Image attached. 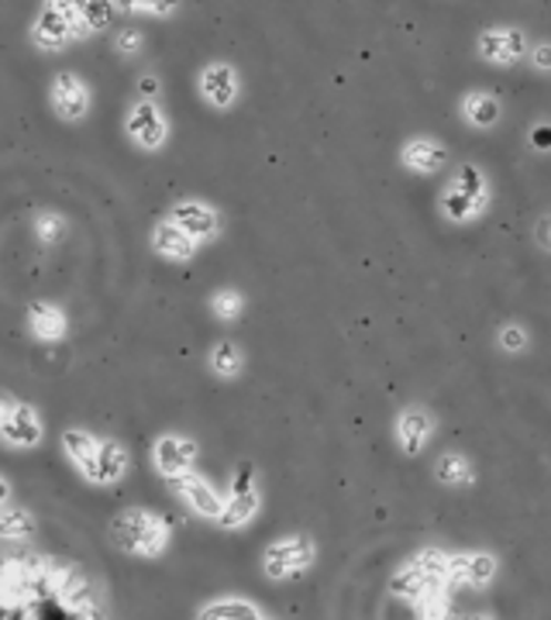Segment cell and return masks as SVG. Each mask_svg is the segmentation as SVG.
Returning a JSON list of instances; mask_svg holds the SVG:
<instances>
[{
  "label": "cell",
  "mask_w": 551,
  "mask_h": 620,
  "mask_svg": "<svg viewBox=\"0 0 551 620\" xmlns=\"http://www.w3.org/2000/svg\"><path fill=\"white\" fill-rule=\"evenodd\" d=\"M528 67L534 70V73H551V42H531V49H528Z\"/></svg>",
  "instance_id": "1f68e13d"
},
{
  "label": "cell",
  "mask_w": 551,
  "mask_h": 620,
  "mask_svg": "<svg viewBox=\"0 0 551 620\" xmlns=\"http://www.w3.org/2000/svg\"><path fill=\"white\" fill-rule=\"evenodd\" d=\"M534 245L551 255V214L538 217V224H534Z\"/></svg>",
  "instance_id": "836d02e7"
},
{
  "label": "cell",
  "mask_w": 551,
  "mask_h": 620,
  "mask_svg": "<svg viewBox=\"0 0 551 620\" xmlns=\"http://www.w3.org/2000/svg\"><path fill=\"white\" fill-rule=\"evenodd\" d=\"M166 482H170L173 494H176L186 507L197 510L201 517H211V520L221 517V510H224V497L217 494V489H214L201 472L186 469V472H180V476H173V479H166Z\"/></svg>",
  "instance_id": "9c48e42d"
},
{
  "label": "cell",
  "mask_w": 551,
  "mask_h": 620,
  "mask_svg": "<svg viewBox=\"0 0 551 620\" xmlns=\"http://www.w3.org/2000/svg\"><path fill=\"white\" fill-rule=\"evenodd\" d=\"M258 504H263V497H258V486H255V472L252 466H238L235 476H232V494L228 500H224V510L217 517V525L221 528H228V531H238L245 528L248 520L258 514Z\"/></svg>",
  "instance_id": "5b68a950"
},
{
  "label": "cell",
  "mask_w": 551,
  "mask_h": 620,
  "mask_svg": "<svg viewBox=\"0 0 551 620\" xmlns=\"http://www.w3.org/2000/svg\"><path fill=\"white\" fill-rule=\"evenodd\" d=\"M124 132L132 135V142L145 152H159L170 139V124L162 118L155 101H139L124 118Z\"/></svg>",
  "instance_id": "52a82bcc"
},
{
  "label": "cell",
  "mask_w": 551,
  "mask_h": 620,
  "mask_svg": "<svg viewBox=\"0 0 551 620\" xmlns=\"http://www.w3.org/2000/svg\"><path fill=\"white\" fill-rule=\"evenodd\" d=\"M180 11V0H142V14L152 18H173Z\"/></svg>",
  "instance_id": "d6a6232c"
},
{
  "label": "cell",
  "mask_w": 551,
  "mask_h": 620,
  "mask_svg": "<svg viewBox=\"0 0 551 620\" xmlns=\"http://www.w3.org/2000/svg\"><path fill=\"white\" fill-rule=\"evenodd\" d=\"M207 366L217 379H238L245 373V352L235 342H217L207 355Z\"/></svg>",
  "instance_id": "7402d4cb"
},
{
  "label": "cell",
  "mask_w": 551,
  "mask_h": 620,
  "mask_svg": "<svg viewBox=\"0 0 551 620\" xmlns=\"http://www.w3.org/2000/svg\"><path fill=\"white\" fill-rule=\"evenodd\" d=\"M111 538L121 551L127 555H145V559H155V555L166 551L170 545V531L166 525L149 514V510H124L118 520H114V528H111Z\"/></svg>",
  "instance_id": "7a4b0ae2"
},
{
  "label": "cell",
  "mask_w": 551,
  "mask_h": 620,
  "mask_svg": "<svg viewBox=\"0 0 551 620\" xmlns=\"http://www.w3.org/2000/svg\"><path fill=\"white\" fill-rule=\"evenodd\" d=\"M142 45H145V35H142L139 28H121L118 35H114V49H118L121 55H139Z\"/></svg>",
  "instance_id": "4dcf8cb0"
},
{
  "label": "cell",
  "mask_w": 551,
  "mask_h": 620,
  "mask_svg": "<svg viewBox=\"0 0 551 620\" xmlns=\"http://www.w3.org/2000/svg\"><path fill=\"white\" fill-rule=\"evenodd\" d=\"M124 472H127V451L118 441H104L101 445V459H96V469H93L90 482L108 486V482H118Z\"/></svg>",
  "instance_id": "603a6c76"
},
{
  "label": "cell",
  "mask_w": 551,
  "mask_h": 620,
  "mask_svg": "<svg viewBox=\"0 0 551 620\" xmlns=\"http://www.w3.org/2000/svg\"><path fill=\"white\" fill-rule=\"evenodd\" d=\"M170 217L197 245H207V242H214L221 235V214L207 201H180V204H173Z\"/></svg>",
  "instance_id": "30bf717a"
},
{
  "label": "cell",
  "mask_w": 551,
  "mask_h": 620,
  "mask_svg": "<svg viewBox=\"0 0 551 620\" xmlns=\"http://www.w3.org/2000/svg\"><path fill=\"white\" fill-rule=\"evenodd\" d=\"M101 445H104V441H96L93 435H86V431H80V428H73V431L62 435V448H67V455L76 463V469H80L86 479H93L96 459H101Z\"/></svg>",
  "instance_id": "44dd1931"
},
{
  "label": "cell",
  "mask_w": 551,
  "mask_h": 620,
  "mask_svg": "<svg viewBox=\"0 0 551 620\" xmlns=\"http://www.w3.org/2000/svg\"><path fill=\"white\" fill-rule=\"evenodd\" d=\"M45 4H52L62 18L73 24L76 39L90 35V24H86V4H90V0H45Z\"/></svg>",
  "instance_id": "484cf974"
},
{
  "label": "cell",
  "mask_w": 551,
  "mask_h": 620,
  "mask_svg": "<svg viewBox=\"0 0 551 620\" xmlns=\"http://www.w3.org/2000/svg\"><path fill=\"white\" fill-rule=\"evenodd\" d=\"M314 538L310 535H286L279 541H273L263 551V572L269 579H297L300 572H307L314 566Z\"/></svg>",
  "instance_id": "277c9868"
},
{
  "label": "cell",
  "mask_w": 551,
  "mask_h": 620,
  "mask_svg": "<svg viewBox=\"0 0 551 620\" xmlns=\"http://www.w3.org/2000/svg\"><path fill=\"white\" fill-rule=\"evenodd\" d=\"M114 18V0H90L86 4V24H90V35L96 31H104Z\"/></svg>",
  "instance_id": "f546056e"
},
{
  "label": "cell",
  "mask_w": 551,
  "mask_h": 620,
  "mask_svg": "<svg viewBox=\"0 0 551 620\" xmlns=\"http://www.w3.org/2000/svg\"><path fill=\"white\" fill-rule=\"evenodd\" d=\"M0 441L18 445V448L39 445L42 441V420H39V414L31 410L28 404H14V410H11V417L4 424V431H0Z\"/></svg>",
  "instance_id": "ac0fdd59"
},
{
  "label": "cell",
  "mask_w": 551,
  "mask_h": 620,
  "mask_svg": "<svg viewBox=\"0 0 551 620\" xmlns=\"http://www.w3.org/2000/svg\"><path fill=\"white\" fill-rule=\"evenodd\" d=\"M193 459H197V441L183 435H162L152 448V463L159 476H166V479L193 469Z\"/></svg>",
  "instance_id": "8fae6325"
},
{
  "label": "cell",
  "mask_w": 551,
  "mask_h": 620,
  "mask_svg": "<svg viewBox=\"0 0 551 620\" xmlns=\"http://www.w3.org/2000/svg\"><path fill=\"white\" fill-rule=\"evenodd\" d=\"M52 108L62 121H83L90 111V90L76 73H59L52 80Z\"/></svg>",
  "instance_id": "4fadbf2b"
},
{
  "label": "cell",
  "mask_w": 551,
  "mask_h": 620,
  "mask_svg": "<svg viewBox=\"0 0 551 620\" xmlns=\"http://www.w3.org/2000/svg\"><path fill=\"white\" fill-rule=\"evenodd\" d=\"M152 248H155L162 258H170V263H190V258L197 255L201 245L193 242L173 217H162V221L152 227Z\"/></svg>",
  "instance_id": "2e32d148"
},
{
  "label": "cell",
  "mask_w": 551,
  "mask_h": 620,
  "mask_svg": "<svg viewBox=\"0 0 551 620\" xmlns=\"http://www.w3.org/2000/svg\"><path fill=\"white\" fill-rule=\"evenodd\" d=\"M493 204V190H490V176H486L482 166L476 162H462V166L451 170L445 190H441V214L451 221V224H469V221H479L486 211Z\"/></svg>",
  "instance_id": "6da1fadb"
},
{
  "label": "cell",
  "mask_w": 551,
  "mask_h": 620,
  "mask_svg": "<svg viewBox=\"0 0 551 620\" xmlns=\"http://www.w3.org/2000/svg\"><path fill=\"white\" fill-rule=\"evenodd\" d=\"M531 142H534L538 149H551V124H548V121H541V124L531 128Z\"/></svg>",
  "instance_id": "e575fe53"
},
{
  "label": "cell",
  "mask_w": 551,
  "mask_h": 620,
  "mask_svg": "<svg viewBox=\"0 0 551 620\" xmlns=\"http://www.w3.org/2000/svg\"><path fill=\"white\" fill-rule=\"evenodd\" d=\"M35 238H39L42 245L62 242V238H67V221L55 217V214H39V217H35Z\"/></svg>",
  "instance_id": "f1b7e54d"
},
{
  "label": "cell",
  "mask_w": 551,
  "mask_h": 620,
  "mask_svg": "<svg viewBox=\"0 0 551 620\" xmlns=\"http://www.w3.org/2000/svg\"><path fill=\"white\" fill-rule=\"evenodd\" d=\"M459 114L469 128H476V132H493L503 118V104L490 90H469L459 101Z\"/></svg>",
  "instance_id": "9a60e30c"
},
{
  "label": "cell",
  "mask_w": 551,
  "mask_h": 620,
  "mask_svg": "<svg viewBox=\"0 0 551 620\" xmlns=\"http://www.w3.org/2000/svg\"><path fill=\"white\" fill-rule=\"evenodd\" d=\"M201 617H266V613L252 607L248 600H217L214 607H204Z\"/></svg>",
  "instance_id": "83f0119b"
},
{
  "label": "cell",
  "mask_w": 551,
  "mask_h": 620,
  "mask_svg": "<svg viewBox=\"0 0 551 620\" xmlns=\"http://www.w3.org/2000/svg\"><path fill=\"white\" fill-rule=\"evenodd\" d=\"M400 162H404V170L417 173V176H435L445 170V162H448V149L431 139V135H414L404 142L400 149Z\"/></svg>",
  "instance_id": "7c38bea8"
},
{
  "label": "cell",
  "mask_w": 551,
  "mask_h": 620,
  "mask_svg": "<svg viewBox=\"0 0 551 620\" xmlns=\"http://www.w3.org/2000/svg\"><path fill=\"white\" fill-rule=\"evenodd\" d=\"M31 535V517L24 510H0V538L8 541H24Z\"/></svg>",
  "instance_id": "4316f807"
},
{
  "label": "cell",
  "mask_w": 551,
  "mask_h": 620,
  "mask_svg": "<svg viewBox=\"0 0 551 620\" xmlns=\"http://www.w3.org/2000/svg\"><path fill=\"white\" fill-rule=\"evenodd\" d=\"M142 90H145L149 96H155V93H159V83H155V77H145V83H142Z\"/></svg>",
  "instance_id": "74e56055"
},
{
  "label": "cell",
  "mask_w": 551,
  "mask_h": 620,
  "mask_svg": "<svg viewBox=\"0 0 551 620\" xmlns=\"http://www.w3.org/2000/svg\"><path fill=\"white\" fill-rule=\"evenodd\" d=\"M438 428V420L428 407H420V404H410L404 407L397 417H394V435H397V445L404 455H420L428 448L431 435Z\"/></svg>",
  "instance_id": "ba28073f"
},
{
  "label": "cell",
  "mask_w": 551,
  "mask_h": 620,
  "mask_svg": "<svg viewBox=\"0 0 551 620\" xmlns=\"http://www.w3.org/2000/svg\"><path fill=\"white\" fill-rule=\"evenodd\" d=\"M11 410H14V400H11L8 394H0V431H4V424H8Z\"/></svg>",
  "instance_id": "8d00e7d4"
},
{
  "label": "cell",
  "mask_w": 551,
  "mask_h": 620,
  "mask_svg": "<svg viewBox=\"0 0 551 620\" xmlns=\"http://www.w3.org/2000/svg\"><path fill=\"white\" fill-rule=\"evenodd\" d=\"M211 314L217 321H238L245 314V297L238 289H217L211 297Z\"/></svg>",
  "instance_id": "cb8c5ba5"
},
{
  "label": "cell",
  "mask_w": 551,
  "mask_h": 620,
  "mask_svg": "<svg viewBox=\"0 0 551 620\" xmlns=\"http://www.w3.org/2000/svg\"><path fill=\"white\" fill-rule=\"evenodd\" d=\"M197 90L214 111H232L238 104V96H242V77H238V70L232 67V62L214 59L201 70Z\"/></svg>",
  "instance_id": "8992f818"
},
{
  "label": "cell",
  "mask_w": 551,
  "mask_h": 620,
  "mask_svg": "<svg viewBox=\"0 0 551 620\" xmlns=\"http://www.w3.org/2000/svg\"><path fill=\"white\" fill-rule=\"evenodd\" d=\"M114 11H121V14H139V11H142V0H114Z\"/></svg>",
  "instance_id": "d590c367"
},
{
  "label": "cell",
  "mask_w": 551,
  "mask_h": 620,
  "mask_svg": "<svg viewBox=\"0 0 551 620\" xmlns=\"http://www.w3.org/2000/svg\"><path fill=\"white\" fill-rule=\"evenodd\" d=\"M31 42H35V49H42V52H62L80 39H76L73 24L62 18L52 4H42L35 24H31Z\"/></svg>",
  "instance_id": "5bb4252c"
},
{
  "label": "cell",
  "mask_w": 551,
  "mask_h": 620,
  "mask_svg": "<svg viewBox=\"0 0 551 620\" xmlns=\"http://www.w3.org/2000/svg\"><path fill=\"white\" fill-rule=\"evenodd\" d=\"M28 324H31V335L39 342H62L67 338V314H62L55 304H31L28 311Z\"/></svg>",
  "instance_id": "d6986e66"
},
{
  "label": "cell",
  "mask_w": 551,
  "mask_h": 620,
  "mask_svg": "<svg viewBox=\"0 0 551 620\" xmlns=\"http://www.w3.org/2000/svg\"><path fill=\"white\" fill-rule=\"evenodd\" d=\"M493 576H497V559L486 551L456 555L448 566V582H466V586H476V590H486V586L493 582Z\"/></svg>",
  "instance_id": "e0dca14e"
},
{
  "label": "cell",
  "mask_w": 551,
  "mask_h": 620,
  "mask_svg": "<svg viewBox=\"0 0 551 620\" xmlns=\"http://www.w3.org/2000/svg\"><path fill=\"white\" fill-rule=\"evenodd\" d=\"M435 479L448 489H466L476 482V469L462 451H441L435 459Z\"/></svg>",
  "instance_id": "ffe728a7"
},
{
  "label": "cell",
  "mask_w": 551,
  "mask_h": 620,
  "mask_svg": "<svg viewBox=\"0 0 551 620\" xmlns=\"http://www.w3.org/2000/svg\"><path fill=\"white\" fill-rule=\"evenodd\" d=\"M4 500H8V482L0 479V504H4Z\"/></svg>",
  "instance_id": "f35d334b"
},
{
  "label": "cell",
  "mask_w": 551,
  "mask_h": 620,
  "mask_svg": "<svg viewBox=\"0 0 551 620\" xmlns=\"http://www.w3.org/2000/svg\"><path fill=\"white\" fill-rule=\"evenodd\" d=\"M531 39L521 24H486L476 35V55L490 67H517L521 59H528Z\"/></svg>",
  "instance_id": "3957f363"
},
{
  "label": "cell",
  "mask_w": 551,
  "mask_h": 620,
  "mask_svg": "<svg viewBox=\"0 0 551 620\" xmlns=\"http://www.w3.org/2000/svg\"><path fill=\"white\" fill-rule=\"evenodd\" d=\"M528 345H531V332L524 328L521 321H510V324H503V328L497 332V348L507 352V355H521Z\"/></svg>",
  "instance_id": "d4e9b609"
}]
</instances>
